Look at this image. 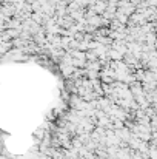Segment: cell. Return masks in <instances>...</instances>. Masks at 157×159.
Segmentation results:
<instances>
[{
    "label": "cell",
    "mask_w": 157,
    "mask_h": 159,
    "mask_svg": "<svg viewBox=\"0 0 157 159\" xmlns=\"http://www.w3.org/2000/svg\"><path fill=\"white\" fill-rule=\"evenodd\" d=\"M108 57H109V60H112V62H119V60H123V54L119 53L117 50H112V48H109V51H108Z\"/></svg>",
    "instance_id": "1"
},
{
    "label": "cell",
    "mask_w": 157,
    "mask_h": 159,
    "mask_svg": "<svg viewBox=\"0 0 157 159\" xmlns=\"http://www.w3.org/2000/svg\"><path fill=\"white\" fill-rule=\"evenodd\" d=\"M86 74H88L89 80H96L100 77V71H94V70H86Z\"/></svg>",
    "instance_id": "2"
},
{
    "label": "cell",
    "mask_w": 157,
    "mask_h": 159,
    "mask_svg": "<svg viewBox=\"0 0 157 159\" xmlns=\"http://www.w3.org/2000/svg\"><path fill=\"white\" fill-rule=\"evenodd\" d=\"M83 159H99V156L96 155V152H91V153H88Z\"/></svg>",
    "instance_id": "3"
}]
</instances>
